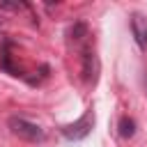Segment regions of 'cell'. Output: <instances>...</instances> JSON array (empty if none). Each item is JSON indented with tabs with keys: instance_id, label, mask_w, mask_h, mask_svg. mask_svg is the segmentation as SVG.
<instances>
[{
	"instance_id": "obj_4",
	"label": "cell",
	"mask_w": 147,
	"mask_h": 147,
	"mask_svg": "<svg viewBox=\"0 0 147 147\" xmlns=\"http://www.w3.org/2000/svg\"><path fill=\"white\" fill-rule=\"evenodd\" d=\"M99 57H96V53L94 51H87L85 55H83V78H85V83H96V78H99Z\"/></svg>"
},
{
	"instance_id": "obj_5",
	"label": "cell",
	"mask_w": 147,
	"mask_h": 147,
	"mask_svg": "<svg viewBox=\"0 0 147 147\" xmlns=\"http://www.w3.org/2000/svg\"><path fill=\"white\" fill-rule=\"evenodd\" d=\"M67 37L74 41V44H78V41H83L85 37H87V25L85 23H74L71 28H69V32H67Z\"/></svg>"
},
{
	"instance_id": "obj_1",
	"label": "cell",
	"mask_w": 147,
	"mask_h": 147,
	"mask_svg": "<svg viewBox=\"0 0 147 147\" xmlns=\"http://www.w3.org/2000/svg\"><path fill=\"white\" fill-rule=\"evenodd\" d=\"M7 126L16 138H21L25 142H41L44 140V129L39 124H34V122L23 119V117H9Z\"/></svg>"
},
{
	"instance_id": "obj_2",
	"label": "cell",
	"mask_w": 147,
	"mask_h": 147,
	"mask_svg": "<svg viewBox=\"0 0 147 147\" xmlns=\"http://www.w3.org/2000/svg\"><path fill=\"white\" fill-rule=\"evenodd\" d=\"M92 124H94V113H92V108H87L85 115H83L78 122L67 124V126L62 129V133H64L69 140H83V138L92 131Z\"/></svg>"
},
{
	"instance_id": "obj_3",
	"label": "cell",
	"mask_w": 147,
	"mask_h": 147,
	"mask_svg": "<svg viewBox=\"0 0 147 147\" xmlns=\"http://www.w3.org/2000/svg\"><path fill=\"white\" fill-rule=\"evenodd\" d=\"M131 32H133L138 46L142 51H147V16L145 14H140V11L131 14Z\"/></svg>"
},
{
	"instance_id": "obj_6",
	"label": "cell",
	"mask_w": 147,
	"mask_h": 147,
	"mask_svg": "<svg viewBox=\"0 0 147 147\" xmlns=\"http://www.w3.org/2000/svg\"><path fill=\"white\" fill-rule=\"evenodd\" d=\"M133 133H136V122L124 115V117L119 119V136H122V138H133Z\"/></svg>"
}]
</instances>
